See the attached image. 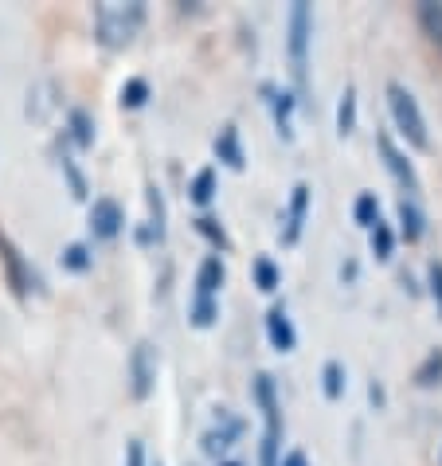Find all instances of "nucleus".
<instances>
[{"instance_id":"39448f33","label":"nucleus","mask_w":442,"mask_h":466,"mask_svg":"<svg viewBox=\"0 0 442 466\" xmlns=\"http://www.w3.org/2000/svg\"><path fill=\"white\" fill-rule=\"evenodd\" d=\"M0 267H5V282L12 287V294L28 298V290H32V270H28V263H24L20 248L5 236V231H0Z\"/></svg>"},{"instance_id":"a211bd4d","label":"nucleus","mask_w":442,"mask_h":466,"mask_svg":"<svg viewBox=\"0 0 442 466\" xmlns=\"http://www.w3.org/2000/svg\"><path fill=\"white\" fill-rule=\"evenodd\" d=\"M353 216H357V224H364V228H372L376 219H380V204H376V192H360L357 204H353Z\"/></svg>"},{"instance_id":"c756f323","label":"nucleus","mask_w":442,"mask_h":466,"mask_svg":"<svg viewBox=\"0 0 442 466\" xmlns=\"http://www.w3.org/2000/svg\"><path fill=\"white\" fill-rule=\"evenodd\" d=\"M278 466H309V459L302 455V451H290V455H286Z\"/></svg>"},{"instance_id":"bb28decb","label":"nucleus","mask_w":442,"mask_h":466,"mask_svg":"<svg viewBox=\"0 0 442 466\" xmlns=\"http://www.w3.org/2000/svg\"><path fill=\"white\" fill-rule=\"evenodd\" d=\"M427 287H431V298H435V306H438V314H442V263L427 267Z\"/></svg>"},{"instance_id":"423d86ee","label":"nucleus","mask_w":442,"mask_h":466,"mask_svg":"<svg viewBox=\"0 0 442 466\" xmlns=\"http://www.w3.org/2000/svg\"><path fill=\"white\" fill-rule=\"evenodd\" d=\"M122 224H126V216H122L118 200L102 197V200L90 204V236H95V239H118Z\"/></svg>"},{"instance_id":"1a4fd4ad","label":"nucleus","mask_w":442,"mask_h":466,"mask_svg":"<svg viewBox=\"0 0 442 466\" xmlns=\"http://www.w3.org/2000/svg\"><path fill=\"white\" fill-rule=\"evenodd\" d=\"M219 287H224V258L207 255L204 263H200V275H196V294L200 298H216Z\"/></svg>"},{"instance_id":"f3484780","label":"nucleus","mask_w":442,"mask_h":466,"mask_svg":"<svg viewBox=\"0 0 442 466\" xmlns=\"http://www.w3.org/2000/svg\"><path fill=\"white\" fill-rule=\"evenodd\" d=\"M419 24H423V32L442 47V5H431V0L419 5Z\"/></svg>"},{"instance_id":"9d476101","label":"nucleus","mask_w":442,"mask_h":466,"mask_svg":"<svg viewBox=\"0 0 442 466\" xmlns=\"http://www.w3.org/2000/svg\"><path fill=\"white\" fill-rule=\"evenodd\" d=\"M423 212H419V204H415L411 197H403L399 200V236L407 239V243H419L423 239Z\"/></svg>"},{"instance_id":"20e7f679","label":"nucleus","mask_w":442,"mask_h":466,"mask_svg":"<svg viewBox=\"0 0 442 466\" xmlns=\"http://www.w3.org/2000/svg\"><path fill=\"white\" fill-rule=\"evenodd\" d=\"M153 384H157V349L149 341H137L129 353V392L134 400H149Z\"/></svg>"},{"instance_id":"2eb2a0df","label":"nucleus","mask_w":442,"mask_h":466,"mask_svg":"<svg viewBox=\"0 0 442 466\" xmlns=\"http://www.w3.org/2000/svg\"><path fill=\"white\" fill-rule=\"evenodd\" d=\"M239 431H243V423H236V420H231L224 431L216 427V431L204 435V451H207V455H224V451L231 447V439H239Z\"/></svg>"},{"instance_id":"6e6552de","label":"nucleus","mask_w":442,"mask_h":466,"mask_svg":"<svg viewBox=\"0 0 442 466\" xmlns=\"http://www.w3.org/2000/svg\"><path fill=\"white\" fill-rule=\"evenodd\" d=\"M266 338H270V345H275L278 353H290V349L297 345V333H294V326H290V318H286L282 306H275L266 314Z\"/></svg>"},{"instance_id":"c85d7f7f","label":"nucleus","mask_w":442,"mask_h":466,"mask_svg":"<svg viewBox=\"0 0 442 466\" xmlns=\"http://www.w3.org/2000/svg\"><path fill=\"white\" fill-rule=\"evenodd\" d=\"M129 466H146V451H141L137 439H134V443H129Z\"/></svg>"},{"instance_id":"f257e3e1","label":"nucleus","mask_w":442,"mask_h":466,"mask_svg":"<svg viewBox=\"0 0 442 466\" xmlns=\"http://www.w3.org/2000/svg\"><path fill=\"white\" fill-rule=\"evenodd\" d=\"M141 24H146V5H137V0H106V5L95 8V32H98V44L110 47V51H122L134 44V35L141 32Z\"/></svg>"},{"instance_id":"2f4dec72","label":"nucleus","mask_w":442,"mask_h":466,"mask_svg":"<svg viewBox=\"0 0 442 466\" xmlns=\"http://www.w3.org/2000/svg\"><path fill=\"white\" fill-rule=\"evenodd\" d=\"M157 466H161V462H157Z\"/></svg>"},{"instance_id":"4468645a","label":"nucleus","mask_w":442,"mask_h":466,"mask_svg":"<svg viewBox=\"0 0 442 466\" xmlns=\"http://www.w3.org/2000/svg\"><path fill=\"white\" fill-rule=\"evenodd\" d=\"M415 384H419V388L442 384V349H431V353H427V360L415 369Z\"/></svg>"},{"instance_id":"a878e982","label":"nucleus","mask_w":442,"mask_h":466,"mask_svg":"<svg viewBox=\"0 0 442 466\" xmlns=\"http://www.w3.org/2000/svg\"><path fill=\"white\" fill-rule=\"evenodd\" d=\"M63 267H67V270H79V275H83V270L90 267V251L83 248V243H71V248L63 251Z\"/></svg>"},{"instance_id":"412c9836","label":"nucleus","mask_w":442,"mask_h":466,"mask_svg":"<svg viewBox=\"0 0 442 466\" xmlns=\"http://www.w3.org/2000/svg\"><path fill=\"white\" fill-rule=\"evenodd\" d=\"M146 102H149V83L146 79H129L122 86V106L137 110V106H146Z\"/></svg>"},{"instance_id":"f03ea898","label":"nucleus","mask_w":442,"mask_h":466,"mask_svg":"<svg viewBox=\"0 0 442 466\" xmlns=\"http://www.w3.org/2000/svg\"><path fill=\"white\" fill-rule=\"evenodd\" d=\"M387 106H392L396 129L403 134V141L415 149H431V134H427V118L419 110V102L403 83H387Z\"/></svg>"},{"instance_id":"aec40b11","label":"nucleus","mask_w":442,"mask_h":466,"mask_svg":"<svg viewBox=\"0 0 442 466\" xmlns=\"http://www.w3.org/2000/svg\"><path fill=\"white\" fill-rule=\"evenodd\" d=\"M321 380H325V396L341 400V392H345V369L337 365V360H329V365L321 369Z\"/></svg>"},{"instance_id":"0eeeda50","label":"nucleus","mask_w":442,"mask_h":466,"mask_svg":"<svg viewBox=\"0 0 442 466\" xmlns=\"http://www.w3.org/2000/svg\"><path fill=\"white\" fill-rule=\"evenodd\" d=\"M380 153H384V165L392 169V177L403 185V192H407V197H411V192H419V173H415V165L396 149V141L387 134H380Z\"/></svg>"},{"instance_id":"7c9ffc66","label":"nucleus","mask_w":442,"mask_h":466,"mask_svg":"<svg viewBox=\"0 0 442 466\" xmlns=\"http://www.w3.org/2000/svg\"><path fill=\"white\" fill-rule=\"evenodd\" d=\"M224 466H239V462H224Z\"/></svg>"},{"instance_id":"cd10ccee","label":"nucleus","mask_w":442,"mask_h":466,"mask_svg":"<svg viewBox=\"0 0 442 466\" xmlns=\"http://www.w3.org/2000/svg\"><path fill=\"white\" fill-rule=\"evenodd\" d=\"M196 228L204 231V236H207V239H212V243H216V248H219V251H224V248H227V236H224V228H216V219H207V216H204V219H196Z\"/></svg>"},{"instance_id":"ddd939ff","label":"nucleus","mask_w":442,"mask_h":466,"mask_svg":"<svg viewBox=\"0 0 442 466\" xmlns=\"http://www.w3.org/2000/svg\"><path fill=\"white\" fill-rule=\"evenodd\" d=\"M353 129H357V90H353V86H345L341 102H337V134L348 137Z\"/></svg>"},{"instance_id":"9b49d317","label":"nucleus","mask_w":442,"mask_h":466,"mask_svg":"<svg viewBox=\"0 0 442 466\" xmlns=\"http://www.w3.org/2000/svg\"><path fill=\"white\" fill-rule=\"evenodd\" d=\"M306 208H309V185H297V188H294V200H290V224H286V243H297V236H302Z\"/></svg>"},{"instance_id":"b1692460","label":"nucleus","mask_w":442,"mask_h":466,"mask_svg":"<svg viewBox=\"0 0 442 466\" xmlns=\"http://www.w3.org/2000/svg\"><path fill=\"white\" fill-rule=\"evenodd\" d=\"M255 282H258V290H278V267L270 263V258H255Z\"/></svg>"},{"instance_id":"4be33fe9","label":"nucleus","mask_w":442,"mask_h":466,"mask_svg":"<svg viewBox=\"0 0 442 466\" xmlns=\"http://www.w3.org/2000/svg\"><path fill=\"white\" fill-rule=\"evenodd\" d=\"M188 192H192V200H196V204H207V200L216 197V173L212 169H200Z\"/></svg>"},{"instance_id":"f8f14e48","label":"nucleus","mask_w":442,"mask_h":466,"mask_svg":"<svg viewBox=\"0 0 442 466\" xmlns=\"http://www.w3.org/2000/svg\"><path fill=\"white\" fill-rule=\"evenodd\" d=\"M216 153H219V161L231 165V169H243V149H239V129L236 126H224V134L216 137Z\"/></svg>"},{"instance_id":"393cba45","label":"nucleus","mask_w":442,"mask_h":466,"mask_svg":"<svg viewBox=\"0 0 442 466\" xmlns=\"http://www.w3.org/2000/svg\"><path fill=\"white\" fill-rule=\"evenodd\" d=\"M90 129H95V126H90L86 114L75 110V114H71V134H75V141H79V149H86L90 141H95V134H90Z\"/></svg>"},{"instance_id":"dca6fc26","label":"nucleus","mask_w":442,"mask_h":466,"mask_svg":"<svg viewBox=\"0 0 442 466\" xmlns=\"http://www.w3.org/2000/svg\"><path fill=\"white\" fill-rule=\"evenodd\" d=\"M392 251H396V231L384 224V219H376L372 224V255L376 258H392Z\"/></svg>"},{"instance_id":"7ed1b4c3","label":"nucleus","mask_w":442,"mask_h":466,"mask_svg":"<svg viewBox=\"0 0 442 466\" xmlns=\"http://www.w3.org/2000/svg\"><path fill=\"white\" fill-rule=\"evenodd\" d=\"M309 35H314V8L306 0H297L290 8V67L302 86H306V63H309Z\"/></svg>"},{"instance_id":"6ab92c4d","label":"nucleus","mask_w":442,"mask_h":466,"mask_svg":"<svg viewBox=\"0 0 442 466\" xmlns=\"http://www.w3.org/2000/svg\"><path fill=\"white\" fill-rule=\"evenodd\" d=\"M219 318V306H216V298H192V321H196V326L200 329H207V326H212V321Z\"/></svg>"},{"instance_id":"5701e85b","label":"nucleus","mask_w":442,"mask_h":466,"mask_svg":"<svg viewBox=\"0 0 442 466\" xmlns=\"http://www.w3.org/2000/svg\"><path fill=\"white\" fill-rule=\"evenodd\" d=\"M270 95H275V90H270ZM290 98L294 95H286V90H282V95H275V122H278L282 137H294V129H290V106H294V102Z\"/></svg>"}]
</instances>
